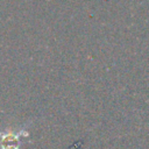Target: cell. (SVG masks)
<instances>
[{"label": "cell", "instance_id": "1", "mask_svg": "<svg viewBox=\"0 0 149 149\" xmlns=\"http://www.w3.org/2000/svg\"><path fill=\"white\" fill-rule=\"evenodd\" d=\"M29 134L23 127L19 132H0V149H20L21 137H27Z\"/></svg>", "mask_w": 149, "mask_h": 149}]
</instances>
